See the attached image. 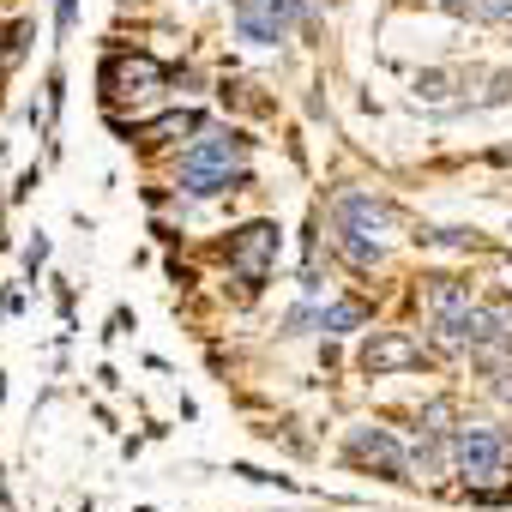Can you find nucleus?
<instances>
[{"mask_svg": "<svg viewBox=\"0 0 512 512\" xmlns=\"http://www.w3.org/2000/svg\"><path fill=\"white\" fill-rule=\"evenodd\" d=\"M362 320H368L362 302H332V308H320V332H356Z\"/></svg>", "mask_w": 512, "mask_h": 512, "instance_id": "nucleus-9", "label": "nucleus"}, {"mask_svg": "<svg viewBox=\"0 0 512 512\" xmlns=\"http://www.w3.org/2000/svg\"><path fill=\"white\" fill-rule=\"evenodd\" d=\"M338 247H344L350 266H380V241H368V235H356V229H338Z\"/></svg>", "mask_w": 512, "mask_h": 512, "instance_id": "nucleus-10", "label": "nucleus"}, {"mask_svg": "<svg viewBox=\"0 0 512 512\" xmlns=\"http://www.w3.org/2000/svg\"><path fill=\"white\" fill-rule=\"evenodd\" d=\"M302 19V0H235V37L253 49H278Z\"/></svg>", "mask_w": 512, "mask_h": 512, "instance_id": "nucleus-3", "label": "nucleus"}, {"mask_svg": "<svg viewBox=\"0 0 512 512\" xmlns=\"http://www.w3.org/2000/svg\"><path fill=\"white\" fill-rule=\"evenodd\" d=\"M398 223V211L386 199H368V193H344L338 199V229H356V235H386Z\"/></svg>", "mask_w": 512, "mask_h": 512, "instance_id": "nucleus-7", "label": "nucleus"}, {"mask_svg": "<svg viewBox=\"0 0 512 512\" xmlns=\"http://www.w3.org/2000/svg\"><path fill=\"white\" fill-rule=\"evenodd\" d=\"M43 260H49V235H37V241L25 247V266H31V278L43 272Z\"/></svg>", "mask_w": 512, "mask_h": 512, "instance_id": "nucleus-16", "label": "nucleus"}, {"mask_svg": "<svg viewBox=\"0 0 512 512\" xmlns=\"http://www.w3.org/2000/svg\"><path fill=\"white\" fill-rule=\"evenodd\" d=\"M73 19H79V0H61V7H55V37L61 43L73 37Z\"/></svg>", "mask_w": 512, "mask_h": 512, "instance_id": "nucleus-15", "label": "nucleus"}, {"mask_svg": "<svg viewBox=\"0 0 512 512\" xmlns=\"http://www.w3.org/2000/svg\"><path fill=\"white\" fill-rule=\"evenodd\" d=\"M175 133H199V115H193V109H181V115H163V121H151V127H145V139H175Z\"/></svg>", "mask_w": 512, "mask_h": 512, "instance_id": "nucleus-12", "label": "nucleus"}, {"mask_svg": "<svg viewBox=\"0 0 512 512\" xmlns=\"http://www.w3.org/2000/svg\"><path fill=\"white\" fill-rule=\"evenodd\" d=\"M476 19H488V25H512V0H476Z\"/></svg>", "mask_w": 512, "mask_h": 512, "instance_id": "nucleus-14", "label": "nucleus"}, {"mask_svg": "<svg viewBox=\"0 0 512 512\" xmlns=\"http://www.w3.org/2000/svg\"><path fill=\"white\" fill-rule=\"evenodd\" d=\"M272 260H278V223H241L229 235V272L247 284V290H260L272 278Z\"/></svg>", "mask_w": 512, "mask_h": 512, "instance_id": "nucleus-2", "label": "nucleus"}, {"mask_svg": "<svg viewBox=\"0 0 512 512\" xmlns=\"http://www.w3.org/2000/svg\"><path fill=\"white\" fill-rule=\"evenodd\" d=\"M452 464H458V476H464L470 488L506 482V434H500V428H482V422L458 428V434H452Z\"/></svg>", "mask_w": 512, "mask_h": 512, "instance_id": "nucleus-1", "label": "nucleus"}, {"mask_svg": "<svg viewBox=\"0 0 512 512\" xmlns=\"http://www.w3.org/2000/svg\"><path fill=\"white\" fill-rule=\"evenodd\" d=\"M169 73H163V61H151V55H103V73H97V85L109 91V97H145V91H157Z\"/></svg>", "mask_w": 512, "mask_h": 512, "instance_id": "nucleus-5", "label": "nucleus"}, {"mask_svg": "<svg viewBox=\"0 0 512 512\" xmlns=\"http://www.w3.org/2000/svg\"><path fill=\"white\" fill-rule=\"evenodd\" d=\"M223 187H247V169H223V163H181V193L211 199Z\"/></svg>", "mask_w": 512, "mask_h": 512, "instance_id": "nucleus-8", "label": "nucleus"}, {"mask_svg": "<svg viewBox=\"0 0 512 512\" xmlns=\"http://www.w3.org/2000/svg\"><path fill=\"white\" fill-rule=\"evenodd\" d=\"M494 398H506V404H512V368H494Z\"/></svg>", "mask_w": 512, "mask_h": 512, "instance_id": "nucleus-17", "label": "nucleus"}, {"mask_svg": "<svg viewBox=\"0 0 512 512\" xmlns=\"http://www.w3.org/2000/svg\"><path fill=\"white\" fill-rule=\"evenodd\" d=\"M458 308H470V296H464V284H452V278H440V284H434V314H458Z\"/></svg>", "mask_w": 512, "mask_h": 512, "instance_id": "nucleus-13", "label": "nucleus"}, {"mask_svg": "<svg viewBox=\"0 0 512 512\" xmlns=\"http://www.w3.org/2000/svg\"><path fill=\"white\" fill-rule=\"evenodd\" d=\"M235 151H241V139H235V133H229V139H199L181 163H223V169H229V157H235Z\"/></svg>", "mask_w": 512, "mask_h": 512, "instance_id": "nucleus-11", "label": "nucleus"}, {"mask_svg": "<svg viewBox=\"0 0 512 512\" xmlns=\"http://www.w3.org/2000/svg\"><path fill=\"white\" fill-rule=\"evenodd\" d=\"M344 458H350L356 470H374V476H386V482H404V470H410L404 446H398L386 428H350V440H344Z\"/></svg>", "mask_w": 512, "mask_h": 512, "instance_id": "nucleus-4", "label": "nucleus"}, {"mask_svg": "<svg viewBox=\"0 0 512 512\" xmlns=\"http://www.w3.org/2000/svg\"><path fill=\"white\" fill-rule=\"evenodd\" d=\"M356 362H362L368 374H410V368H422L428 356H422V344H416L410 332H374Z\"/></svg>", "mask_w": 512, "mask_h": 512, "instance_id": "nucleus-6", "label": "nucleus"}]
</instances>
